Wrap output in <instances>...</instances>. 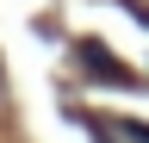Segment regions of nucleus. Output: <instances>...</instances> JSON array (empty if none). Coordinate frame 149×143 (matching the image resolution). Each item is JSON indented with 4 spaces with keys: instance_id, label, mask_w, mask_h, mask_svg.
Instances as JSON below:
<instances>
[{
    "instance_id": "f257e3e1",
    "label": "nucleus",
    "mask_w": 149,
    "mask_h": 143,
    "mask_svg": "<svg viewBox=\"0 0 149 143\" xmlns=\"http://www.w3.org/2000/svg\"><path fill=\"white\" fill-rule=\"evenodd\" d=\"M81 68H87V75H100V81H130V75H124V68L106 56L100 44H81Z\"/></svg>"
}]
</instances>
